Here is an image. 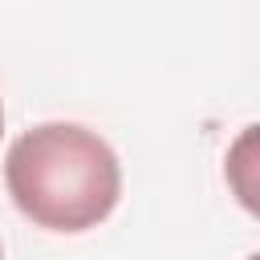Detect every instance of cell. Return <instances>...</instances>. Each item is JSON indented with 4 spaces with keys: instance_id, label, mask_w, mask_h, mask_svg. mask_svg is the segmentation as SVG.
<instances>
[{
    "instance_id": "3957f363",
    "label": "cell",
    "mask_w": 260,
    "mask_h": 260,
    "mask_svg": "<svg viewBox=\"0 0 260 260\" xmlns=\"http://www.w3.org/2000/svg\"><path fill=\"white\" fill-rule=\"evenodd\" d=\"M0 260H4V248H0Z\"/></svg>"
},
{
    "instance_id": "6da1fadb",
    "label": "cell",
    "mask_w": 260,
    "mask_h": 260,
    "mask_svg": "<svg viewBox=\"0 0 260 260\" xmlns=\"http://www.w3.org/2000/svg\"><path fill=\"white\" fill-rule=\"evenodd\" d=\"M4 183L37 228L89 232L118 207L122 167L102 134L77 122H41L8 146Z\"/></svg>"
},
{
    "instance_id": "7a4b0ae2",
    "label": "cell",
    "mask_w": 260,
    "mask_h": 260,
    "mask_svg": "<svg viewBox=\"0 0 260 260\" xmlns=\"http://www.w3.org/2000/svg\"><path fill=\"white\" fill-rule=\"evenodd\" d=\"M0 134H4V106H0Z\"/></svg>"
}]
</instances>
